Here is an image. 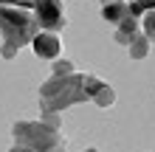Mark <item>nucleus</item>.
<instances>
[{"mask_svg": "<svg viewBox=\"0 0 155 152\" xmlns=\"http://www.w3.org/2000/svg\"><path fill=\"white\" fill-rule=\"evenodd\" d=\"M40 31V23L34 17V8L23 6H0V34H3V57L14 59L17 48L28 45L34 34Z\"/></svg>", "mask_w": 155, "mask_h": 152, "instance_id": "1", "label": "nucleus"}, {"mask_svg": "<svg viewBox=\"0 0 155 152\" xmlns=\"http://www.w3.org/2000/svg\"><path fill=\"white\" fill-rule=\"evenodd\" d=\"M76 102H87L85 93V82H82V73H68V76H57L54 73L48 82L40 87V104L42 110H65V107L76 104Z\"/></svg>", "mask_w": 155, "mask_h": 152, "instance_id": "2", "label": "nucleus"}, {"mask_svg": "<svg viewBox=\"0 0 155 152\" xmlns=\"http://www.w3.org/2000/svg\"><path fill=\"white\" fill-rule=\"evenodd\" d=\"M14 149H57L59 132L42 121H17L14 124Z\"/></svg>", "mask_w": 155, "mask_h": 152, "instance_id": "3", "label": "nucleus"}, {"mask_svg": "<svg viewBox=\"0 0 155 152\" xmlns=\"http://www.w3.org/2000/svg\"><path fill=\"white\" fill-rule=\"evenodd\" d=\"M34 17H37L40 28H45V31H59V28H65L62 0H37V3H34Z\"/></svg>", "mask_w": 155, "mask_h": 152, "instance_id": "4", "label": "nucleus"}, {"mask_svg": "<svg viewBox=\"0 0 155 152\" xmlns=\"http://www.w3.org/2000/svg\"><path fill=\"white\" fill-rule=\"evenodd\" d=\"M31 48H34V53H37L40 59H57L59 51H62V42L57 37V31L40 28L37 34H34V40H31Z\"/></svg>", "mask_w": 155, "mask_h": 152, "instance_id": "5", "label": "nucleus"}, {"mask_svg": "<svg viewBox=\"0 0 155 152\" xmlns=\"http://www.w3.org/2000/svg\"><path fill=\"white\" fill-rule=\"evenodd\" d=\"M138 31H141V23H138V17H135V14H127L124 20H118V23H116V34H113V37H116V42L127 45V42H130V40H133Z\"/></svg>", "mask_w": 155, "mask_h": 152, "instance_id": "6", "label": "nucleus"}, {"mask_svg": "<svg viewBox=\"0 0 155 152\" xmlns=\"http://www.w3.org/2000/svg\"><path fill=\"white\" fill-rule=\"evenodd\" d=\"M130 14V3L127 0H110V3H102V17L107 23H118V20H124V17Z\"/></svg>", "mask_w": 155, "mask_h": 152, "instance_id": "7", "label": "nucleus"}, {"mask_svg": "<svg viewBox=\"0 0 155 152\" xmlns=\"http://www.w3.org/2000/svg\"><path fill=\"white\" fill-rule=\"evenodd\" d=\"M127 48H130V57H133V59H144V57H147V51H150V40H147V34L138 31L130 42H127Z\"/></svg>", "mask_w": 155, "mask_h": 152, "instance_id": "8", "label": "nucleus"}, {"mask_svg": "<svg viewBox=\"0 0 155 152\" xmlns=\"http://www.w3.org/2000/svg\"><path fill=\"white\" fill-rule=\"evenodd\" d=\"M90 99H93L99 107H110V104L116 102V90H113V87L107 85V82H102V85H99V90L90 96Z\"/></svg>", "mask_w": 155, "mask_h": 152, "instance_id": "9", "label": "nucleus"}, {"mask_svg": "<svg viewBox=\"0 0 155 152\" xmlns=\"http://www.w3.org/2000/svg\"><path fill=\"white\" fill-rule=\"evenodd\" d=\"M141 17H144L141 28H144V34H147V40H150V42H155V8H150V11H144Z\"/></svg>", "mask_w": 155, "mask_h": 152, "instance_id": "10", "label": "nucleus"}, {"mask_svg": "<svg viewBox=\"0 0 155 152\" xmlns=\"http://www.w3.org/2000/svg\"><path fill=\"white\" fill-rule=\"evenodd\" d=\"M130 3V14L141 17L144 11H150V8H155V0H127Z\"/></svg>", "mask_w": 155, "mask_h": 152, "instance_id": "11", "label": "nucleus"}, {"mask_svg": "<svg viewBox=\"0 0 155 152\" xmlns=\"http://www.w3.org/2000/svg\"><path fill=\"white\" fill-rule=\"evenodd\" d=\"M54 73L57 76H68V73H74V62L71 59H54Z\"/></svg>", "mask_w": 155, "mask_h": 152, "instance_id": "12", "label": "nucleus"}, {"mask_svg": "<svg viewBox=\"0 0 155 152\" xmlns=\"http://www.w3.org/2000/svg\"><path fill=\"white\" fill-rule=\"evenodd\" d=\"M37 0H0V6H23V8H34Z\"/></svg>", "mask_w": 155, "mask_h": 152, "instance_id": "13", "label": "nucleus"}, {"mask_svg": "<svg viewBox=\"0 0 155 152\" xmlns=\"http://www.w3.org/2000/svg\"><path fill=\"white\" fill-rule=\"evenodd\" d=\"M102 3H110V0H102Z\"/></svg>", "mask_w": 155, "mask_h": 152, "instance_id": "14", "label": "nucleus"}]
</instances>
